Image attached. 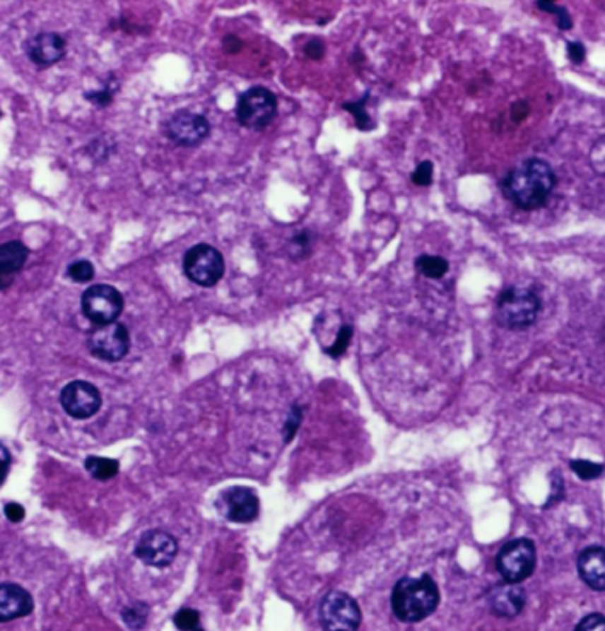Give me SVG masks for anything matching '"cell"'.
Segmentation results:
<instances>
[{
  "label": "cell",
  "instance_id": "cell-1",
  "mask_svg": "<svg viewBox=\"0 0 605 631\" xmlns=\"http://www.w3.org/2000/svg\"><path fill=\"white\" fill-rule=\"evenodd\" d=\"M558 177L545 160L529 158L511 169L500 181L503 195L524 211L540 209L554 191Z\"/></svg>",
  "mask_w": 605,
  "mask_h": 631
},
{
  "label": "cell",
  "instance_id": "cell-2",
  "mask_svg": "<svg viewBox=\"0 0 605 631\" xmlns=\"http://www.w3.org/2000/svg\"><path fill=\"white\" fill-rule=\"evenodd\" d=\"M439 601V587L430 574L419 578L403 577L391 594L392 612L401 623H419L426 619L435 612Z\"/></svg>",
  "mask_w": 605,
  "mask_h": 631
},
{
  "label": "cell",
  "instance_id": "cell-3",
  "mask_svg": "<svg viewBox=\"0 0 605 631\" xmlns=\"http://www.w3.org/2000/svg\"><path fill=\"white\" fill-rule=\"evenodd\" d=\"M541 302L529 288H507L500 293L495 305V318L507 330H526L534 325Z\"/></svg>",
  "mask_w": 605,
  "mask_h": 631
},
{
  "label": "cell",
  "instance_id": "cell-4",
  "mask_svg": "<svg viewBox=\"0 0 605 631\" xmlns=\"http://www.w3.org/2000/svg\"><path fill=\"white\" fill-rule=\"evenodd\" d=\"M277 96L263 85H254L242 93L236 101V119L247 130L262 131L277 117Z\"/></svg>",
  "mask_w": 605,
  "mask_h": 631
},
{
  "label": "cell",
  "instance_id": "cell-5",
  "mask_svg": "<svg viewBox=\"0 0 605 631\" xmlns=\"http://www.w3.org/2000/svg\"><path fill=\"white\" fill-rule=\"evenodd\" d=\"M495 566L507 584H520L527 580L536 567V545L527 538L506 543L497 555Z\"/></svg>",
  "mask_w": 605,
  "mask_h": 631
},
{
  "label": "cell",
  "instance_id": "cell-6",
  "mask_svg": "<svg viewBox=\"0 0 605 631\" xmlns=\"http://www.w3.org/2000/svg\"><path fill=\"white\" fill-rule=\"evenodd\" d=\"M183 271L187 278L201 288H213L225 271V263L222 254L208 243H199L187 250L183 257Z\"/></svg>",
  "mask_w": 605,
  "mask_h": 631
},
{
  "label": "cell",
  "instance_id": "cell-7",
  "mask_svg": "<svg viewBox=\"0 0 605 631\" xmlns=\"http://www.w3.org/2000/svg\"><path fill=\"white\" fill-rule=\"evenodd\" d=\"M363 620L359 605L343 591H330L319 603V623L325 631H357Z\"/></svg>",
  "mask_w": 605,
  "mask_h": 631
},
{
  "label": "cell",
  "instance_id": "cell-8",
  "mask_svg": "<svg viewBox=\"0 0 605 631\" xmlns=\"http://www.w3.org/2000/svg\"><path fill=\"white\" fill-rule=\"evenodd\" d=\"M124 307L123 295L114 285L95 284L82 295V312L96 325H109L121 316Z\"/></svg>",
  "mask_w": 605,
  "mask_h": 631
},
{
  "label": "cell",
  "instance_id": "cell-9",
  "mask_svg": "<svg viewBox=\"0 0 605 631\" xmlns=\"http://www.w3.org/2000/svg\"><path fill=\"white\" fill-rule=\"evenodd\" d=\"M130 332L123 323H109L96 329L89 336L88 348L96 358L107 362H117L130 351Z\"/></svg>",
  "mask_w": 605,
  "mask_h": 631
},
{
  "label": "cell",
  "instance_id": "cell-10",
  "mask_svg": "<svg viewBox=\"0 0 605 631\" xmlns=\"http://www.w3.org/2000/svg\"><path fill=\"white\" fill-rule=\"evenodd\" d=\"M61 406L69 417L89 418L102 408V394L93 383L76 379L61 390Z\"/></svg>",
  "mask_w": 605,
  "mask_h": 631
},
{
  "label": "cell",
  "instance_id": "cell-11",
  "mask_svg": "<svg viewBox=\"0 0 605 631\" xmlns=\"http://www.w3.org/2000/svg\"><path fill=\"white\" fill-rule=\"evenodd\" d=\"M165 135L175 144L183 146V148H194L210 135V123L201 114L180 110L167 121Z\"/></svg>",
  "mask_w": 605,
  "mask_h": 631
},
{
  "label": "cell",
  "instance_id": "cell-12",
  "mask_svg": "<svg viewBox=\"0 0 605 631\" xmlns=\"http://www.w3.org/2000/svg\"><path fill=\"white\" fill-rule=\"evenodd\" d=\"M178 553V543L162 531H149L139 539L135 555L153 567H167Z\"/></svg>",
  "mask_w": 605,
  "mask_h": 631
},
{
  "label": "cell",
  "instance_id": "cell-13",
  "mask_svg": "<svg viewBox=\"0 0 605 631\" xmlns=\"http://www.w3.org/2000/svg\"><path fill=\"white\" fill-rule=\"evenodd\" d=\"M222 511L229 521L249 523L259 514V498L250 488L236 486L225 490L221 497Z\"/></svg>",
  "mask_w": 605,
  "mask_h": 631
},
{
  "label": "cell",
  "instance_id": "cell-14",
  "mask_svg": "<svg viewBox=\"0 0 605 631\" xmlns=\"http://www.w3.org/2000/svg\"><path fill=\"white\" fill-rule=\"evenodd\" d=\"M490 612L503 619L520 615L526 606V591L518 584H497L488 591Z\"/></svg>",
  "mask_w": 605,
  "mask_h": 631
},
{
  "label": "cell",
  "instance_id": "cell-15",
  "mask_svg": "<svg viewBox=\"0 0 605 631\" xmlns=\"http://www.w3.org/2000/svg\"><path fill=\"white\" fill-rule=\"evenodd\" d=\"M25 54L40 68H48L66 55V41L55 33H41L25 43Z\"/></svg>",
  "mask_w": 605,
  "mask_h": 631
},
{
  "label": "cell",
  "instance_id": "cell-16",
  "mask_svg": "<svg viewBox=\"0 0 605 631\" xmlns=\"http://www.w3.org/2000/svg\"><path fill=\"white\" fill-rule=\"evenodd\" d=\"M34 610V599L29 591L16 584H0V623L20 619Z\"/></svg>",
  "mask_w": 605,
  "mask_h": 631
},
{
  "label": "cell",
  "instance_id": "cell-17",
  "mask_svg": "<svg viewBox=\"0 0 605 631\" xmlns=\"http://www.w3.org/2000/svg\"><path fill=\"white\" fill-rule=\"evenodd\" d=\"M577 570L584 584L593 591L605 589V552L604 546L593 545L584 548L577 557Z\"/></svg>",
  "mask_w": 605,
  "mask_h": 631
},
{
  "label": "cell",
  "instance_id": "cell-18",
  "mask_svg": "<svg viewBox=\"0 0 605 631\" xmlns=\"http://www.w3.org/2000/svg\"><path fill=\"white\" fill-rule=\"evenodd\" d=\"M29 259V249L22 242H8L0 245V275L11 277L20 271Z\"/></svg>",
  "mask_w": 605,
  "mask_h": 631
},
{
  "label": "cell",
  "instance_id": "cell-19",
  "mask_svg": "<svg viewBox=\"0 0 605 631\" xmlns=\"http://www.w3.org/2000/svg\"><path fill=\"white\" fill-rule=\"evenodd\" d=\"M416 270L417 273H421L426 278H442L447 273V270H450V263L440 256L423 254V256H419L416 259Z\"/></svg>",
  "mask_w": 605,
  "mask_h": 631
},
{
  "label": "cell",
  "instance_id": "cell-20",
  "mask_svg": "<svg viewBox=\"0 0 605 631\" xmlns=\"http://www.w3.org/2000/svg\"><path fill=\"white\" fill-rule=\"evenodd\" d=\"M86 470L98 480H109L117 476L119 472V463L110 458H100V456H91L86 459Z\"/></svg>",
  "mask_w": 605,
  "mask_h": 631
},
{
  "label": "cell",
  "instance_id": "cell-21",
  "mask_svg": "<svg viewBox=\"0 0 605 631\" xmlns=\"http://www.w3.org/2000/svg\"><path fill=\"white\" fill-rule=\"evenodd\" d=\"M368 100H370V90H368V93H364V96L360 98V100L350 101V103L343 105V109L356 117V124L360 131H371V130H375V126H377L366 110Z\"/></svg>",
  "mask_w": 605,
  "mask_h": 631
},
{
  "label": "cell",
  "instance_id": "cell-22",
  "mask_svg": "<svg viewBox=\"0 0 605 631\" xmlns=\"http://www.w3.org/2000/svg\"><path fill=\"white\" fill-rule=\"evenodd\" d=\"M312 242H315V236L311 235V231H302L298 235H295L286 245V252L290 256V259L304 261L311 254Z\"/></svg>",
  "mask_w": 605,
  "mask_h": 631
},
{
  "label": "cell",
  "instance_id": "cell-23",
  "mask_svg": "<svg viewBox=\"0 0 605 631\" xmlns=\"http://www.w3.org/2000/svg\"><path fill=\"white\" fill-rule=\"evenodd\" d=\"M148 605L146 603H131L127 608H123L121 617H123L124 624L130 627L131 631H141L146 626V619H148Z\"/></svg>",
  "mask_w": 605,
  "mask_h": 631
},
{
  "label": "cell",
  "instance_id": "cell-24",
  "mask_svg": "<svg viewBox=\"0 0 605 631\" xmlns=\"http://www.w3.org/2000/svg\"><path fill=\"white\" fill-rule=\"evenodd\" d=\"M172 623L180 631H203L201 627V615L194 608H182L175 613Z\"/></svg>",
  "mask_w": 605,
  "mask_h": 631
},
{
  "label": "cell",
  "instance_id": "cell-25",
  "mask_svg": "<svg viewBox=\"0 0 605 631\" xmlns=\"http://www.w3.org/2000/svg\"><path fill=\"white\" fill-rule=\"evenodd\" d=\"M352 336H353V326L352 325H343L339 329V334H337L336 341H334L330 346H327L325 353L332 358H339L341 355H344V351L348 350L350 343H352Z\"/></svg>",
  "mask_w": 605,
  "mask_h": 631
},
{
  "label": "cell",
  "instance_id": "cell-26",
  "mask_svg": "<svg viewBox=\"0 0 605 631\" xmlns=\"http://www.w3.org/2000/svg\"><path fill=\"white\" fill-rule=\"evenodd\" d=\"M570 468L582 480L598 479L601 476V472H604V466L600 463L586 461V459H573V461H570Z\"/></svg>",
  "mask_w": 605,
  "mask_h": 631
},
{
  "label": "cell",
  "instance_id": "cell-27",
  "mask_svg": "<svg viewBox=\"0 0 605 631\" xmlns=\"http://www.w3.org/2000/svg\"><path fill=\"white\" fill-rule=\"evenodd\" d=\"M66 273H68V277L75 282H89L93 277H95V266H93L91 261L80 259L69 264Z\"/></svg>",
  "mask_w": 605,
  "mask_h": 631
},
{
  "label": "cell",
  "instance_id": "cell-28",
  "mask_svg": "<svg viewBox=\"0 0 605 631\" xmlns=\"http://www.w3.org/2000/svg\"><path fill=\"white\" fill-rule=\"evenodd\" d=\"M536 8H540L541 11L545 13H552V15L558 16V27L561 30H570L573 27L572 16H570V13L566 11L565 8H561V6L554 4V2H536Z\"/></svg>",
  "mask_w": 605,
  "mask_h": 631
},
{
  "label": "cell",
  "instance_id": "cell-29",
  "mask_svg": "<svg viewBox=\"0 0 605 631\" xmlns=\"http://www.w3.org/2000/svg\"><path fill=\"white\" fill-rule=\"evenodd\" d=\"M412 183L417 187H430L433 183V163L430 160L417 163L416 170L412 172Z\"/></svg>",
  "mask_w": 605,
  "mask_h": 631
},
{
  "label": "cell",
  "instance_id": "cell-30",
  "mask_svg": "<svg viewBox=\"0 0 605 631\" xmlns=\"http://www.w3.org/2000/svg\"><path fill=\"white\" fill-rule=\"evenodd\" d=\"M575 631H605V617L601 613L586 615L577 624Z\"/></svg>",
  "mask_w": 605,
  "mask_h": 631
},
{
  "label": "cell",
  "instance_id": "cell-31",
  "mask_svg": "<svg viewBox=\"0 0 605 631\" xmlns=\"http://www.w3.org/2000/svg\"><path fill=\"white\" fill-rule=\"evenodd\" d=\"M83 96H86V100L91 101L93 105H96V107H107V105L112 103L114 89L105 87V89L100 90H89V93H86Z\"/></svg>",
  "mask_w": 605,
  "mask_h": 631
},
{
  "label": "cell",
  "instance_id": "cell-32",
  "mask_svg": "<svg viewBox=\"0 0 605 631\" xmlns=\"http://www.w3.org/2000/svg\"><path fill=\"white\" fill-rule=\"evenodd\" d=\"M304 54L307 55L312 61H322L325 57V43H323L319 37H311V40L305 43Z\"/></svg>",
  "mask_w": 605,
  "mask_h": 631
},
{
  "label": "cell",
  "instance_id": "cell-33",
  "mask_svg": "<svg viewBox=\"0 0 605 631\" xmlns=\"http://www.w3.org/2000/svg\"><path fill=\"white\" fill-rule=\"evenodd\" d=\"M566 55H568V59L573 64H582L584 59H586V48L579 41H570L566 45Z\"/></svg>",
  "mask_w": 605,
  "mask_h": 631
},
{
  "label": "cell",
  "instance_id": "cell-34",
  "mask_svg": "<svg viewBox=\"0 0 605 631\" xmlns=\"http://www.w3.org/2000/svg\"><path fill=\"white\" fill-rule=\"evenodd\" d=\"M300 420H302V408L298 406V404H295V406L291 408V413H290V417H288V423H286L288 442L291 440V437H295V433H297V427H298V424H300Z\"/></svg>",
  "mask_w": 605,
  "mask_h": 631
},
{
  "label": "cell",
  "instance_id": "cell-35",
  "mask_svg": "<svg viewBox=\"0 0 605 631\" xmlns=\"http://www.w3.org/2000/svg\"><path fill=\"white\" fill-rule=\"evenodd\" d=\"M9 466H11V454L6 449L4 444H0V486L6 483V477L9 473Z\"/></svg>",
  "mask_w": 605,
  "mask_h": 631
},
{
  "label": "cell",
  "instance_id": "cell-36",
  "mask_svg": "<svg viewBox=\"0 0 605 631\" xmlns=\"http://www.w3.org/2000/svg\"><path fill=\"white\" fill-rule=\"evenodd\" d=\"M4 514L9 521L18 523L25 518V509H23L20 504H16V502H9V504L4 507Z\"/></svg>",
  "mask_w": 605,
  "mask_h": 631
},
{
  "label": "cell",
  "instance_id": "cell-37",
  "mask_svg": "<svg viewBox=\"0 0 605 631\" xmlns=\"http://www.w3.org/2000/svg\"><path fill=\"white\" fill-rule=\"evenodd\" d=\"M527 114H529V105H527L526 101H518V103H515L513 107H511V117H513L515 123L522 121Z\"/></svg>",
  "mask_w": 605,
  "mask_h": 631
},
{
  "label": "cell",
  "instance_id": "cell-38",
  "mask_svg": "<svg viewBox=\"0 0 605 631\" xmlns=\"http://www.w3.org/2000/svg\"><path fill=\"white\" fill-rule=\"evenodd\" d=\"M224 50L228 52V54H236V52H240L242 50V41H240V37H236V36H225L224 37Z\"/></svg>",
  "mask_w": 605,
  "mask_h": 631
},
{
  "label": "cell",
  "instance_id": "cell-39",
  "mask_svg": "<svg viewBox=\"0 0 605 631\" xmlns=\"http://www.w3.org/2000/svg\"><path fill=\"white\" fill-rule=\"evenodd\" d=\"M11 284H13V278L11 277L0 275V291H4V289H8Z\"/></svg>",
  "mask_w": 605,
  "mask_h": 631
},
{
  "label": "cell",
  "instance_id": "cell-40",
  "mask_svg": "<svg viewBox=\"0 0 605 631\" xmlns=\"http://www.w3.org/2000/svg\"><path fill=\"white\" fill-rule=\"evenodd\" d=\"M0 117H2V110H0Z\"/></svg>",
  "mask_w": 605,
  "mask_h": 631
}]
</instances>
